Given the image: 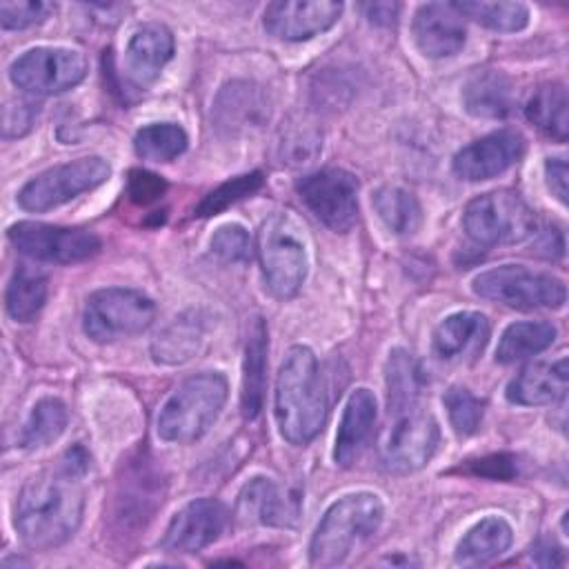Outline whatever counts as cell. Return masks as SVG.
Returning a JSON list of instances; mask_svg holds the SVG:
<instances>
[{
  "label": "cell",
  "mask_w": 569,
  "mask_h": 569,
  "mask_svg": "<svg viewBox=\"0 0 569 569\" xmlns=\"http://www.w3.org/2000/svg\"><path fill=\"white\" fill-rule=\"evenodd\" d=\"M82 476L62 462L24 482L18 493L13 527L20 540L36 551L67 542L80 527L84 511Z\"/></svg>",
  "instance_id": "obj_1"
},
{
  "label": "cell",
  "mask_w": 569,
  "mask_h": 569,
  "mask_svg": "<svg viewBox=\"0 0 569 569\" xmlns=\"http://www.w3.org/2000/svg\"><path fill=\"white\" fill-rule=\"evenodd\" d=\"M273 413L280 436L296 447L309 445L325 425L327 393L318 360L305 345L289 347L280 362Z\"/></svg>",
  "instance_id": "obj_2"
},
{
  "label": "cell",
  "mask_w": 569,
  "mask_h": 569,
  "mask_svg": "<svg viewBox=\"0 0 569 569\" xmlns=\"http://www.w3.org/2000/svg\"><path fill=\"white\" fill-rule=\"evenodd\" d=\"M382 500L371 491H356L338 498L320 518L311 542L309 562L313 567L342 565L380 527Z\"/></svg>",
  "instance_id": "obj_3"
},
{
  "label": "cell",
  "mask_w": 569,
  "mask_h": 569,
  "mask_svg": "<svg viewBox=\"0 0 569 569\" xmlns=\"http://www.w3.org/2000/svg\"><path fill=\"white\" fill-rule=\"evenodd\" d=\"M227 393V380L218 371H202L182 380L160 407L158 436L176 445L196 442L218 420Z\"/></svg>",
  "instance_id": "obj_4"
},
{
  "label": "cell",
  "mask_w": 569,
  "mask_h": 569,
  "mask_svg": "<svg viewBox=\"0 0 569 569\" xmlns=\"http://www.w3.org/2000/svg\"><path fill=\"white\" fill-rule=\"evenodd\" d=\"M262 278L278 300L293 298L309 271V240L302 222L289 211H273L258 231Z\"/></svg>",
  "instance_id": "obj_5"
},
{
  "label": "cell",
  "mask_w": 569,
  "mask_h": 569,
  "mask_svg": "<svg viewBox=\"0 0 569 569\" xmlns=\"http://www.w3.org/2000/svg\"><path fill=\"white\" fill-rule=\"evenodd\" d=\"M387 409L389 422L380 438V462L391 473L418 471L438 447V422L422 400Z\"/></svg>",
  "instance_id": "obj_6"
},
{
  "label": "cell",
  "mask_w": 569,
  "mask_h": 569,
  "mask_svg": "<svg viewBox=\"0 0 569 569\" xmlns=\"http://www.w3.org/2000/svg\"><path fill=\"white\" fill-rule=\"evenodd\" d=\"M471 289L485 300L520 311L558 309L567 300V287L558 276L522 264H500L480 271L471 280Z\"/></svg>",
  "instance_id": "obj_7"
},
{
  "label": "cell",
  "mask_w": 569,
  "mask_h": 569,
  "mask_svg": "<svg viewBox=\"0 0 569 569\" xmlns=\"http://www.w3.org/2000/svg\"><path fill=\"white\" fill-rule=\"evenodd\" d=\"M467 236L482 244H516L536 233V213L516 191H489L473 198L462 213Z\"/></svg>",
  "instance_id": "obj_8"
},
{
  "label": "cell",
  "mask_w": 569,
  "mask_h": 569,
  "mask_svg": "<svg viewBox=\"0 0 569 569\" xmlns=\"http://www.w3.org/2000/svg\"><path fill=\"white\" fill-rule=\"evenodd\" d=\"M156 316L153 300L127 287H107L93 291L84 302V333L100 345L142 333Z\"/></svg>",
  "instance_id": "obj_9"
},
{
  "label": "cell",
  "mask_w": 569,
  "mask_h": 569,
  "mask_svg": "<svg viewBox=\"0 0 569 569\" xmlns=\"http://www.w3.org/2000/svg\"><path fill=\"white\" fill-rule=\"evenodd\" d=\"M111 176V164L100 156H84L62 164H53L29 182L22 184L16 200L24 211L44 213L56 209L84 191H91L107 182Z\"/></svg>",
  "instance_id": "obj_10"
},
{
  "label": "cell",
  "mask_w": 569,
  "mask_h": 569,
  "mask_svg": "<svg viewBox=\"0 0 569 569\" xmlns=\"http://www.w3.org/2000/svg\"><path fill=\"white\" fill-rule=\"evenodd\" d=\"M89 62L84 53L67 47H33L9 67L11 82L33 96L62 93L84 80Z\"/></svg>",
  "instance_id": "obj_11"
},
{
  "label": "cell",
  "mask_w": 569,
  "mask_h": 569,
  "mask_svg": "<svg viewBox=\"0 0 569 569\" xmlns=\"http://www.w3.org/2000/svg\"><path fill=\"white\" fill-rule=\"evenodd\" d=\"M305 207L331 231L345 233L358 220V178L345 169L327 167L307 173L296 184Z\"/></svg>",
  "instance_id": "obj_12"
},
{
  "label": "cell",
  "mask_w": 569,
  "mask_h": 569,
  "mask_svg": "<svg viewBox=\"0 0 569 569\" xmlns=\"http://www.w3.org/2000/svg\"><path fill=\"white\" fill-rule=\"evenodd\" d=\"M9 242L24 256L42 262H80L98 253L100 240L96 233L76 227H58L47 222L22 220L7 229Z\"/></svg>",
  "instance_id": "obj_13"
},
{
  "label": "cell",
  "mask_w": 569,
  "mask_h": 569,
  "mask_svg": "<svg viewBox=\"0 0 569 569\" xmlns=\"http://www.w3.org/2000/svg\"><path fill=\"white\" fill-rule=\"evenodd\" d=\"M342 16V2L336 0H278L262 13L264 31L284 42L309 40L331 29Z\"/></svg>",
  "instance_id": "obj_14"
},
{
  "label": "cell",
  "mask_w": 569,
  "mask_h": 569,
  "mask_svg": "<svg viewBox=\"0 0 569 569\" xmlns=\"http://www.w3.org/2000/svg\"><path fill=\"white\" fill-rule=\"evenodd\" d=\"M525 153V138L516 129L491 131L453 156V173L467 182H480L496 178L513 167Z\"/></svg>",
  "instance_id": "obj_15"
},
{
  "label": "cell",
  "mask_w": 569,
  "mask_h": 569,
  "mask_svg": "<svg viewBox=\"0 0 569 569\" xmlns=\"http://www.w3.org/2000/svg\"><path fill=\"white\" fill-rule=\"evenodd\" d=\"M227 525V509L220 500L196 498L176 511L162 536L169 553H196L220 538Z\"/></svg>",
  "instance_id": "obj_16"
},
{
  "label": "cell",
  "mask_w": 569,
  "mask_h": 569,
  "mask_svg": "<svg viewBox=\"0 0 569 569\" xmlns=\"http://www.w3.org/2000/svg\"><path fill=\"white\" fill-rule=\"evenodd\" d=\"M411 31L418 51L433 60L456 56L467 40L465 18L453 2L420 4L413 13Z\"/></svg>",
  "instance_id": "obj_17"
},
{
  "label": "cell",
  "mask_w": 569,
  "mask_h": 569,
  "mask_svg": "<svg viewBox=\"0 0 569 569\" xmlns=\"http://www.w3.org/2000/svg\"><path fill=\"white\" fill-rule=\"evenodd\" d=\"M300 498L271 478L256 476L238 493L236 516L242 525L289 527L298 520Z\"/></svg>",
  "instance_id": "obj_18"
},
{
  "label": "cell",
  "mask_w": 569,
  "mask_h": 569,
  "mask_svg": "<svg viewBox=\"0 0 569 569\" xmlns=\"http://www.w3.org/2000/svg\"><path fill=\"white\" fill-rule=\"evenodd\" d=\"M376 418H378V402L373 391L365 387L351 391V396L345 402L340 425L336 431V445H333L336 465L351 467L360 458V453L371 440Z\"/></svg>",
  "instance_id": "obj_19"
},
{
  "label": "cell",
  "mask_w": 569,
  "mask_h": 569,
  "mask_svg": "<svg viewBox=\"0 0 569 569\" xmlns=\"http://www.w3.org/2000/svg\"><path fill=\"white\" fill-rule=\"evenodd\" d=\"M569 385L567 358L542 360L522 367L505 389V396L511 405L520 407H540L553 405L565 398Z\"/></svg>",
  "instance_id": "obj_20"
},
{
  "label": "cell",
  "mask_w": 569,
  "mask_h": 569,
  "mask_svg": "<svg viewBox=\"0 0 569 569\" xmlns=\"http://www.w3.org/2000/svg\"><path fill=\"white\" fill-rule=\"evenodd\" d=\"M173 56V33L160 22L136 27L124 49V69L136 84L153 82Z\"/></svg>",
  "instance_id": "obj_21"
},
{
  "label": "cell",
  "mask_w": 569,
  "mask_h": 569,
  "mask_svg": "<svg viewBox=\"0 0 569 569\" xmlns=\"http://www.w3.org/2000/svg\"><path fill=\"white\" fill-rule=\"evenodd\" d=\"M489 340V320L480 311H456L433 331V356L445 362L473 358Z\"/></svg>",
  "instance_id": "obj_22"
},
{
  "label": "cell",
  "mask_w": 569,
  "mask_h": 569,
  "mask_svg": "<svg viewBox=\"0 0 569 569\" xmlns=\"http://www.w3.org/2000/svg\"><path fill=\"white\" fill-rule=\"evenodd\" d=\"M213 118L227 133L258 129L269 118V100L260 87L236 80L220 89L213 102Z\"/></svg>",
  "instance_id": "obj_23"
},
{
  "label": "cell",
  "mask_w": 569,
  "mask_h": 569,
  "mask_svg": "<svg viewBox=\"0 0 569 569\" xmlns=\"http://www.w3.org/2000/svg\"><path fill=\"white\" fill-rule=\"evenodd\" d=\"M513 542L511 525L500 516H487L471 525L456 545L453 560L462 567H478L500 558Z\"/></svg>",
  "instance_id": "obj_24"
},
{
  "label": "cell",
  "mask_w": 569,
  "mask_h": 569,
  "mask_svg": "<svg viewBox=\"0 0 569 569\" xmlns=\"http://www.w3.org/2000/svg\"><path fill=\"white\" fill-rule=\"evenodd\" d=\"M267 349H269L267 327H264L262 318H253L247 329L244 360H242V387H240V409L247 420H253L262 409Z\"/></svg>",
  "instance_id": "obj_25"
},
{
  "label": "cell",
  "mask_w": 569,
  "mask_h": 569,
  "mask_svg": "<svg viewBox=\"0 0 569 569\" xmlns=\"http://www.w3.org/2000/svg\"><path fill=\"white\" fill-rule=\"evenodd\" d=\"M462 107L476 118L498 120L513 109V87L502 71H478L462 87Z\"/></svg>",
  "instance_id": "obj_26"
},
{
  "label": "cell",
  "mask_w": 569,
  "mask_h": 569,
  "mask_svg": "<svg viewBox=\"0 0 569 569\" xmlns=\"http://www.w3.org/2000/svg\"><path fill=\"white\" fill-rule=\"evenodd\" d=\"M569 100L562 82L538 84L525 102V116L540 131L558 142L567 140L569 133Z\"/></svg>",
  "instance_id": "obj_27"
},
{
  "label": "cell",
  "mask_w": 569,
  "mask_h": 569,
  "mask_svg": "<svg viewBox=\"0 0 569 569\" xmlns=\"http://www.w3.org/2000/svg\"><path fill=\"white\" fill-rule=\"evenodd\" d=\"M47 302V276L42 269L20 262L7 284L4 307L16 322H31Z\"/></svg>",
  "instance_id": "obj_28"
},
{
  "label": "cell",
  "mask_w": 569,
  "mask_h": 569,
  "mask_svg": "<svg viewBox=\"0 0 569 569\" xmlns=\"http://www.w3.org/2000/svg\"><path fill=\"white\" fill-rule=\"evenodd\" d=\"M553 340H556V327L547 320L511 322L500 333V340L496 347V360L502 365L525 360L529 356H536L549 349Z\"/></svg>",
  "instance_id": "obj_29"
},
{
  "label": "cell",
  "mask_w": 569,
  "mask_h": 569,
  "mask_svg": "<svg viewBox=\"0 0 569 569\" xmlns=\"http://www.w3.org/2000/svg\"><path fill=\"white\" fill-rule=\"evenodd\" d=\"M373 209L385 227L398 236H411L422 224V207L418 198L396 184H385L371 196Z\"/></svg>",
  "instance_id": "obj_30"
},
{
  "label": "cell",
  "mask_w": 569,
  "mask_h": 569,
  "mask_svg": "<svg viewBox=\"0 0 569 569\" xmlns=\"http://www.w3.org/2000/svg\"><path fill=\"white\" fill-rule=\"evenodd\" d=\"M385 382H387V407L409 405L422 400L425 391V373L416 356L407 349H393L387 358L385 369Z\"/></svg>",
  "instance_id": "obj_31"
},
{
  "label": "cell",
  "mask_w": 569,
  "mask_h": 569,
  "mask_svg": "<svg viewBox=\"0 0 569 569\" xmlns=\"http://www.w3.org/2000/svg\"><path fill=\"white\" fill-rule=\"evenodd\" d=\"M67 420H69V411L60 398H53V396L40 398L31 407L29 418L22 425L20 445L31 451L49 447L51 442H56L62 436Z\"/></svg>",
  "instance_id": "obj_32"
},
{
  "label": "cell",
  "mask_w": 569,
  "mask_h": 569,
  "mask_svg": "<svg viewBox=\"0 0 569 569\" xmlns=\"http://www.w3.org/2000/svg\"><path fill=\"white\" fill-rule=\"evenodd\" d=\"M189 144L187 131L178 122H151L136 131L133 149L142 160L171 162L184 153Z\"/></svg>",
  "instance_id": "obj_33"
},
{
  "label": "cell",
  "mask_w": 569,
  "mask_h": 569,
  "mask_svg": "<svg viewBox=\"0 0 569 569\" xmlns=\"http://www.w3.org/2000/svg\"><path fill=\"white\" fill-rule=\"evenodd\" d=\"M200 340H202L200 322L196 318L180 316L156 336L151 351L158 362L180 365V362H187L198 351Z\"/></svg>",
  "instance_id": "obj_34"
},
{
  "label": "cell",
  "mask_w": 569,
  "mask_h": 569,
  "mask_svg": "<svg viewBox=\"0 0 569 569\" xmlns=\"http://www.w3.org/2000/svg\"><path fill=\"white\" fill-rule=\"evenodd\" d=\"M462 18H471L478 24L502 31L516 33L529 24V7L522 2H453Z\"/></svg>",
  "instance_id": "obj_35"
},
{
  "label": "cell",
  "mask_w": 569,
  "mask_h": 569,
  "mask_svg": "<svg viewBox=\"0 0 569 569\" xmlns=\"http://www.w3.org/2000/svg\"><path fill=\"white\" fill-rule=\"evenodd\" d=\"M260 187H262V173L260 171L236 176V178L218 184L213 191H209L202 198V202L196 207V216H200V218L216 216V213L224 211L227 207L236 204L238 200H244L247 196L256 193Z\"/></svg>",
  "instance_id": "obj_36"
},
{
  "label": "cell",
  "mask_w": 569,
  "mask_h": 569,
  "mask_svg": "<svg viewBox=\"0 0 569 569\" xmlns=\"http://www.w3.org/2000/svg\"><path fill=\"white\" fill-rule=\"evenodd\" d=\"M442 405L458 436H471L478 431L485 416V400L465 387H449L442 396Z\"/></svg>",
  "instance_id": "obj_37"
},
{
  "label": "cell",
  "mask_w": 569,
  "mask_h": 569,
  "mask_svg": "<svg viewBox=\"0 0 569 569\" xmlns=\"http://www.w3.org/2000/svg\"><path fill=\"white\" fill-rule=\"evenodd\" d=\"M211 253L224 262H247L251 258L249 231L238 222H227L218 227L209 240Z\"/></svg>",
  "instance_id": "obj_38"
},
{
  "label": "cell",
  "mask_w": 569,
  "mask_h": 569,
  "mask_svg": "<svg viewBox=\"0 0 569 569\" xmlns=\"http://www.w3.org/2000/svg\"><path fill=\"white\" fill-rule=\"evenodd\" d=\"M51 2L40 0H2L0 2V24L2 29H29L44 22L53 13Z\"/></svg>",
  "instance_id": "obj_39"
},
{
  "label": "cell",
  "mask_w": 569,
  "mask_h": 569,
  "mask_svg": "<svg viewBox=\"0 0 569 569\" xmlns=\"http://www.w3.org/2000/svg\"><path fill=\"white\" fill-rule=\"evenodd\" d=\"M320 133L307 124L298 127V129H289L282 131V140H280V158L287 164H307L316 158V153L320 151Z\"/></svg>",
  "instance_id": "obj_40"
},
{
  "label": "cell",
  "mask_w": 569,
  "mask_h": 569,
  "mask_svg": "<svg viewBox=\"0 0 569 569\" xmlns=\"http://www.w3.org/2000/svg\"><path fill=\"white\" fill-rule=\"evenodd\" d=\"M38 109H33L31 102L18 100L13 104H7L2 111V136L4 138H16L27 133L33 127Z\"/></svg>",
  "instance_id": "obj_41"
},
{
  "label": "cell",
  "mask_w": 569,
  "mask_h": 569,
  "mask_svg": "<svg viewBox=\"0 0 569 569\" xmlns=\"http://www.w3.org/2000/svg\"><path fill=\"white\" fill-rule=\"evenodd\" d=\"M569 173H567V160L562 156H553L547 158L545 162V180H547V189L551 191V196L560 202L567 204V196H569V182H567Z\"/></svg>",
  "instance_id": "obj_42"
},
{
  "label": "cell",
  "mask_w": 569,
  "mask_h": 569,
  "mask_svg": "<svg viewBox=\"0 0 569 569\" xmlns=\"http://www.w3.org/2000/svg\"><path fill=\"white\" fill-rule=\"evenodd\" d=\"M164 189V182L149 171H131L129 176V196L136 202H151Z\"/></svg>",
  "instance_id": "obj_43"
},
{
  "label": "cell",
  "mask_w": 569,
  "mask_h": 569,
  "mask_svg": "<svg viewBox=\"0 0 569 569\" xmlns=\"http://www.w3.org/2000/svg\"><path fill=\"white\" fill-rule=\"evenodd\" d=\"M365 13H367L369 22H373L378 27H391L398 20L400 4H396V2H369V4H365Z\"/></svg>",
  "instance_id": "obj_44"
},
{
  "label": "cell",
  "mask_w": 569,
  "mask_h": 569,
  "mask_svg": "<svg viewBox=\"0 0 569 569\" xmlns=\"http://www.w3.org/2000/svg\"><path fill=\"white\" fill-rule=\"evenodd\" d=\"M480 465H478V469H476V473H485V476H489V478H509V476H513V467H511V462H513V458H509V456H489V458H482V460H478Z\"/></svg>",
  "instance_id": "obj_45"
}]
</instances>
